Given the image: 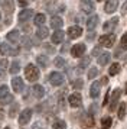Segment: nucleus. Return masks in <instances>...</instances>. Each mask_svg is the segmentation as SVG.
Returning <instances> with one entry per match:
<instances>
[{
    "instance_id": "nucleus-1",
    "label": "nucleus",
    "mask_w": 127,
    "mask_h": 129,
    "mask_svg": "<svg viewBox=\"0 0 127 129\" xmlns=\"http://www.w3.org/2000/svg\"><path fill=\"white\" fill-rule=\"evenodd\" d=\"M25 76H26V78H28L29 81H36L39 78V70L33 64H29L25 68Z\"/></svg>"
},
{
    "instance_id": "nucleus-2",
    "label": "nucleus",
    "mask_w": 127,
    "mask_h": 129,
    "mask_svg": "<svg viewBox=\"0 0 127 129\" xmlns=\"http://www.w3.org/2000/svg\"><path fill=\"white\" fill-rule=\"evenodd\" d=\"M115 42V35L114 34H107L103 35L100 38V47H105V48H111Z\"/></svg>"
},
{
    "instance_id": "nucleus-3",
    "label": "nucleus",
    "mask_w": 127,
    "mask_h": 129,
    "mask_svg": "<svg viewBox=\"0 0 127 129\" xmlns=\"http://www.w3.org/2000/svg\"><path fill=\"white\" fill-rule=\"evenodd\" d=\"M120 96H121V90L120 88H114L113 93H111V100H110V107H108L111 112H114L117 109V103L120 100Z\"/></svg>"
},
{
    "instance_id": "nucleus-4",
    "label": "nucleus",
    "mask_w": 127,
    "mask_h": 129,
    "mask_svg": "<svg viewBox=\"0 0 127 129\" xmlns=\"http://www.w3.org/2000/svg\"><path fill=\"white\" fill-rule=\"evenodd\" d=\"M85 49L87 48L84 44H77V45H74V47L71 48V55L75 57V58H80V57H82L85 54Z\"/></svg>"
},
{
    "instance_id": "nucleus-5",
    "label": "nucleus",
    "mask_w": 127,
    "mask_h": 129,
    "mask_svg": "<svg viewBox=\"0 0 127 129\" xmlns=\"http://www.w3.org/2000/svg\"><path fill=\"white\" fill-rule=\"evenodd\" d=\"M49 81H51L52 86H61L64 83V76L61 73L53 71V73H51V76H49Z\"/></svg>"
},
{
    "instance_id": "nucleus-6",
    "label": "nucleus",
    "mask_w": 127,
    "mask_h": 129,
    "mask_svg": "<svg viewBox=\"0 0 127 129\" xmlns=\"http://www.w3.org/2000/svg\"><path fill=\"white\" fill-rule=\"evenodd\" d=\"M68 102L72 107H80V106L82 105V97H81L80 93H72L68 97Z\"/></svg>"
},
{
    "instance_id": "nucleus-7",
    "label": "nucleus",
    "mask_w": 127,
    "mask_h": 129,
    "mask_svg": "<svg viewBox=\"0 0 127 129\" xmlns=\"http://www.w3.org/2000/svg\"><path fill=\"white\" fill-rule=\"evenodd\" d=\"M80 7L84 13H92L94 9H95V6H94V3H92L91 0H81Z\"/></svg>"
},
{
    "instance_id": "nucleus-8",
    "label": "nucleus",
    "mask_w": 127,
    "mask_h": 129,
    "mask_svg": "<svg viewBox=\"0 0 127 129\" xmlns=\"http://www.w3.org/2000/svg\"><path fill=\"white\" fill-rule=\"evenodd\" d=\"M81 125L84 128H91V126H94V117L91 115H88V113H82L81 115Z\"/></svg>"
},
{
    "instance_id": "nucleus-9",
    "label": "nucleus",
    "mask_w": 127,
    "mask_h": 129,
    "mask_svg": "<svg viewBox=\"0 0 127 129\" xmlns=\"http://www.w3.org/2000/svg\"><path fill=\"white\" fill-rule=\"evenodd\" d=\"M0 54L2 55H17L19 49H13L7 44H0Z\"/></svg>"
},
{
    "instance_id": "nucleus-10",
    "label": "nucleus",
    "mask_w": 127,
    "mask_h": 129,
    "mask_svg": "<svg viewBox=\"0 0 127 129\" xmlns=\"http://www.w3.org/2000/svg\"><path fill=\"white\" fill-rule=\"evenodd\" d=\"M32 117V109H25V110L19 115V123L20 125H26Z\"/></svg>"
},
{
    "instance_id": "nucleus-11",
    "label": "nucleus",
    "mask_w": 127,
    "mask_h": 129,
    "mask_svg": "<svg viewBox=\"0 0 127 129\" xmlns=\"http://www.w3.org/2000/svg\"><path fill=\"white\" fill-rule=\"evenodd\" d=\"M117 23H118V18H113V19H110V20H107V22L104 23L103 29L105 30V32H113L114 28L117 26Z\"/></svg>"
},
{
    "instance_id": "nucleus-12",
    "label": "nucleus",
    "mask_w": 127,
    "mask_h": 129,
    "mask_svg": "<svg viewBox=\"0 0 127 129\" xmlns=\"http://www.w3.org/2000/svg\"><path fill=\"white\" fill-rule=\"evenodd\" d=\"M117 6H118V2H117V0H107V2H105V6H104V12L113 13V12H115Z\"/></svg>"
},
{
    "instance_id": "nucleus-13",
    "label": "nucleus",
    "mask_w": 127,
    "mask_h": 129,
    "mask_svg": "<svg viewBox=\"0 0 127 129\" xmlns=\"http://www.w3.org/2000/svg\"><path fill=\"white\" fill-rule=\"evenodd\" d=\"M81 35H82V29H81L80 26H71L68 29V36L71 39H77Z\"/></svg>"
},
{
    "instance_id": "nucleus-14",
    "label": "nucleus",
    "mask_w": 127,
    "mask_h": 129,
    "mask_svg": "<svg viewBox=\"0 0 127 129\" xmlns=\"http://www.w3.org/2000/svg\"><path fill=\"white\" fill-rule=\"evenodd\" d=\"M12 87H13V90H15L16 93H20V91L23 90V87H25L23 80L22 78H19V77H15V78L12 80Z\"/></svg>"
},
{
    "instance_id": "nucleus-15",
    "label": "nucleus",
    "mask_w": 127,
    "mask_h": 129,
    "mask_svg": "<svg viewBox=\"0 0 127 129\" xmlns=\"http://www.w3.org/2000/svg\"><path fill=\"white\" fill-rule=\"evenodd\" d=\"M100 87H101V83H98V81H94L91 84V87H90V96H91L92 99H97L98 96H100Z\"/></svg>"
},
{
    "instance_id": "nucleus-16",
    "label": "nucleus",
    "mask_w": 127,
    "mask_h": 129,
    "mask_svg": "<svg viewBox=\"0 0 127 129\" xmlns=\"http://www.w3.org/2000/svg\"><path fill=\"white\" fill-rule=\"evenodd\" d=\"M32 15H33L32 9H23L22 12L19 13V20L20 22H26V20H29V19L32 18Z\"/></svg>"
},
{
    "instance_id": "nucleus-17",
    "label": "nucleus",
    "mask_w": 127,
    "mask_h": 129,
    "mask_svg": "<svg viewBox=\"0 0 127 129\" xmlns=\"http://www.w3.org/2000/svg\"><path fill=\"white\" fill-rule=\"evenodd\" d=\"M64 35H65V34H64L61 29L55 30L53 35H52V42H53V44H61V42L64 41Z\"/></svg>"
},
{
    "instance_id": "nucleus-18",
    "label": "nucleus",
    "mask_w": 127,
    "mask_h": 129,
    "mask_svg": "<svg viewBox=\"0 0 127 129\" xmlns=\"http://www.w3.org/2000/svg\"><path fill=\"white\" fill-rule=\"evenodd\" d=\"M62 25H64V20L59 16H53V18L51 19V26L53 28V29H61L62 28Z\"/></svg>"
},
{
    "instance_id": "nucleus-19",
    "label": "nucleus",
    "mask_w": 127,
    "mask_h": 129,
    "mask_svg": "<svg viewBox=\"0 0 127 129\" xmlns=\"http://www.w3.org/2000/svg\"><path fill=\"white\" fill-rule=\"evenodd\" d=\"M32 90H33L35 97H38V99H42V97L45 96V88L42 87V86H39V84H35Z\"/></svg>"
},
{
    "instance_id": "nucleus-20",
    "label": "nucleus",
    "mask_w": 127,
    "mask_h": 129,
    "mask_svg": "<svg viewBox=\"0 0 127 129\" xmlns=\"http://www.w3.org/2000/svg\"><path fill=\"white\" fill-rule=\"evenodd\" d=\"M97 23H98V16L94 15V16H91V18L87 20V28H88L90 30H92L95 26H97Z\"/></svg>"
},
{
    "instance_id": "nucleus-21",
    "label": "nucleus",
    "mask_w": 127,
    "mask_h": 129,
    "mask_svg": "<svg viewBox=\"0 0 127 129\" xmlns=\"http://www.w3.org/2000/svg\"><path fill=\"white\" fill-rule=\"evenodd\" d=\"M110 58H111V55H110L108 52H103L100 57H98V64L100 65H105V64H108V61Z\"/></svg>"
},
{
    "instance_id": "nucleus-22",
    "label": "nucleus",
    "mask_w": 127,
    "mask_h": 129,
    "mask_svg": "<svg viewBox=\"0 0 127 129\" xmlns=\"http://www.w3.org/2000/svg\"><path fill=\"white\" fill-rule=\"evenodd\" d=\"M7 41L10 42H17L19 41V30H12V32H9L7 34Z\"/></svg>"
},
{
    "instance_id": "nucleus-23",
    "label": "nucleus",
    "mask_w": 127,
    "mask_h": 129,
    "mask_svg": "<svg viewBox=\"0 0 127 129\" xmlns=\"http://www.w3.org/2000/svg\"><path fill=\"white\" fill-rule=\"evenodd\" d=\"M45 20H46V18H45L43 13H39V15L35 16V25H38V26H43Z\"/></svg>"
},
{
    "instance_id": "nucleus-24",
    "label": "nucleus",
    "mask_w": 127,
    "mask_h": 129,
    "mask_svg": "<svg viewBox=\"0 0 127 129\" xmlns=\"http://www.w3.org/2000/svg\"><path fill=\"white\" fill-rule=\"evenodd\" d=\"M36 35L39 36L40 39H45L46 36L49 35V30H48V28H45V26H40L39 28V30H38V34Z\"/></svg>"
},
{
    "instance_id": "nucleus-25",
    "label": "nucleus",
    "mask_w": 127,
    "mask_h": 129,
    "mask_svg": "<svg viewBox=\"0 0 127 129\" xmlns=\"http://www.w3.org/2000/svg\"><path fill=\"white\" fill-rule=\"evenodd\" d=\"M126 109H127V105L126 103H120V107H118V119H124L126 117Z\"/></svg>"
},
{
    "instance_id": "nucleus-26",
    "label": "nucleus",
    "mask_w": 127,
    "mask_h": 129,
    "mask_svg": "<svg viewBox=\"0 0 127 129\" xmlns=\"http://www.w3.org/2000/svg\"><path fill=\"white\" fill-rule=\"evenodd\" d=\"M111 123H113V120H111L110 116H105L101 119V126H103V129H108L111 126Z\"/></svg>"
},
{
    "instance_id": "nucleus-27",
    "label": "nucleus",
    "mask_w": 127,
    "mask_h": 129,
    "mask_svg": "<svg viewBox=\"0 0 127 129\" xmlns=\"http://www.w3.org/2000/svg\"><path fill=\"white\" fill-rule=\"evenodd\" d=\"M36 62H38L40 67H43V68H45V67H48V58H46L45 55H39V57L36 58Z\"/></svg>"
},
{
    "instance_id": "nucleus-28",
    "label": "nucleus",
    "mask_w": 127,
    "mask_h": 129,
    "mask_svg": "<svg viewBox=\"0 0 127 129\" xmlns=\"http://www.w3.org/2000/svg\"><path fill=\"white\" fill-rule=\"evenodd\" d=\"M110 76H115V74H118L120 73V64H117V62H114V64L110 67Z\"/></svg>"
},
{
    "instance_id": "nucleus-29",
    "label": "nucleus",
    "mask_w": 127,
    "mask_h": 129,
    "mask_svg": "<svg viewBox=\"0 0 127 129\" xmlns=\"http://www.w3.org/2000/svg\"><path fill=\"white\" fill-rule=\"evenodd\" d=\"M3 7H5V10L7 13H12V12H13V0H5Z\"/></svg>"
},
{
    "instance_id": "nucleus-30",
    "label": "nucleus",
    "mask_w": 127,
    "mask_h": 129,
    "mask_svg": "<svg viewBox=\"0 0 127 129\" xmlns=\"http://www.w3.org/2000/svg\"><path fill=\"white\" fill-rule=\"evenodd\" d=\"M97 76H98V70H97V68H95V67L90 68V71H88V78L92 80V78H95Z\"/></svg>"
},
{
    "instance_id": "nucleus-31",
    "label": "nucleus",
    "mask_w": 127,
    "mask_h": 129,
    "mask_svg": "<svg viewBox=\"0 0 127 129\" xmlns=\"http://www.w3.org/2000/svg\"><path fill=\"white\" fill-rule=\"evenodd\" d=\"M53 64H55V67H58V68H62L64 65H65V59L61 58V57H58V58H55Z\"/></svg>"
},
{
    "instance_id": "nucleus-32",
    "label": "nucleus",
    "mask_w": 127,
    "mask_h": 129,
    "mask_svg": "<svg viewBox=\"0 0 127 129\" xmlns=\"http://www.w3.org/2000/svg\"><path fill=\"white\" fill-rule=\"evenodd\" d=\"M19 70H20V64H19L17 61H15V62L10 65V73H12V74H16Z\"/></svg>"
},
{
    "instance_id": "nucleus-33",
    "label": "nucleus",
    "mask_w": 127,
    "mask_h": 129,
    "mask_svg": "<svg viewBox=\"0 0 127 129\" xmlns=\"http://www.w3.org/2000/svg\"><path fill=\"white\" fill-rule=\"evenodd\" d=\"M7 94H9V87L7 86H2L0 87V99H5Z\"/></svg>"
},
{
    "instance_id": "nucleus-34",
    "label": "nucleus",
    "mask_w": 127,
    "mask_h": 129,
    "mask_svg": "<svg viewBox=\"0 0 127 129\" xmlns=\"http://www.w3.org/2000/svg\"><path fill=\"white\" fill-rule=\"evenodd\" d=\"M91 62V57H84V58L81 59V62H80V67L81 68H85L87 65Z\"/></svg>"
},
{
    "instance_id": "nucleus-35",
    "label": "nucleus",
    "mask_w": 127,
    "mask_h": 129,
    "mask_svg": "<svg viewBox=\"0 0 127 129\" xmlns=\"http://www.w3.org/2000/svg\"><path fill=\"white\" fill-rule=\"evenodd\" d=\"M120 49H127V34L121 36V41H120Z\"/></svg>"
},
{
    "instance_id": "nucleus-36",
    "label": "nucleus",
    "mask_w": 127,
    "mask_h": 129,
    "mask_svg": "<svg viewBox=\"0 0 127 129\" xmlns=\"http://www.w3.org/2000/svg\"><path fill=\"white\" fill-rule=\"evenodd\" d=\"M53 128L55 129H65L67 128V123L64 122V120H58V122L53 123Z\"/></svg>"
},
{
    "instance_id": "nucleus-37",
    "label": "nucleus",
    "mask_w": 127,
    "mask_h": 129,
    "mask_svg": "<svg viewBox=\"0 0 127 129\" xmlns=\"http://www.w3.org/2000/svg\"><path fill=\"white\" fill-rule=\"evenodd\" d=\"M82 86H84V81L80 80V78H78V80H75V81L72 83V87H74V88H81Z\"/></svg>"
},
{
    "instance_id": "nucleus-38",
    "label": "nucleus",
    "mask_w": 127,
    "mask_h": 129,
    "mask_svg": "<svg viewBox=\"0 0 127 129\" xmlns=\"http://www.w3.org/2000/svg\"><path fill=\"white\" fill-rule=\"evenodd\" d=\"M7 65H9V62H7V59H0V71H3L7 68Z\"/></svg>"
},
{
    "instance_id": "nucleus-39",
    "label": "nucleus",
    "mask_w": 127,
    "mask_h": 129,
    "mask_svg": "<svg viewBox=\"0 0 127 129\" xmlns=\"http://www.w3.org/2000/svg\"><path fill=\"white\" fill-rule=\"evenodd\" d=\"M12 100H13V97H12L10 94H7L5 99H2V102H3V105H7V103H10Z\"/></svg>"
},
{
    "instance_id": "nucleus-40",
    "label": "nucleus",
    "mask_w": 127,
    "mask_h": 129,
    "mask_svg": "<svg viewBox=\"0 0 127 129\" xmlns=\"http://www.w3.org/2000/svg\"><path fill=\"white\" fill-rule=\"evenodd\" d=\"M92 55H98V57L101 55V49H100V47H97V48L92 49Z\"/></svg>"
},
{
    "instance_id": "nucleus-41",
    "label": "nucleus",
    "mask_w": 127,
    "mask_h": 129,
    "mask_svg": "<svg viewBox=\"0 0 127 129\" xmlns=\"http://www.w3.org/2000/svg\"><path fill=\"white\" fill-rule=\"evenodd\" d=\"M17 3H19L22 7H26V6H28V0H17Z\"/></svg>"
},
{
    "instance_id": "nucleus-42",
    "label": "nucleus",
    "mask_w": 127,
    "mask_h": 129,
    "mask_svg": "<svg viewBox=\"0 0 127 129\" xmlns=\"http://www.w3.org/2000/svg\"><path fill=\"white\" fill-rule=\"evenodd\" d=\"M121 13H123V15H126V13H127V2L124 3V6H123V10H121Z\"/></svg>"
},
{
    "instance_id": "nucleus-43",
    "label": "nucleus",
    "mask_w": 127,
    "mask_h": 129,
    "mask_svg": "<svg viewBox=\"0 0 127 129\" xmlns=\"http://www.w3.org/2000/svg\"><path fill=\"white\" fill-rule=\"evenodd\" d=\"M107 83H108V78L107 77H103L101 78V84H107Z\"/></svg>"
},
{
    "instance_id": "nucleus-44",
    "label": "nucleus",
    "mask_w": 127,
    "mask_h": 129,
    "mask_svg": "<svg viewBox=\"0 0 127 129\" xmlns=\"http://www.w3.org/2000/svg\"><path fill=\"white\" fill-rule=\"evenodd\" d=\"M94 36H95V32H94V34H90V35H88V39H92Z\"/></svg>"
},
{
    "instance_id": "nucleus-45",
    "label": "nucleus",
    "mask_w": 127,
    "mask_h": 129,
    "mask_svg": "<svg viewBox=\"0 0 127 129\" xmlns=\"http://www.w3.org/2000/svg\"><path fill=\"white\" fill-rule=\"evenodd\" d=\"M39 126H40V123H35V126H33V129H40Z\"/></svg>"
},
{
    "instance_id": "nucleus-46",
    "label": "nucleus",
    "mask_w": 127,
    "mask_h": 129,
    "mask_svg": "<svg viewBox=\"0 0 127 129\" xmlns=\"http://www.w3.org/2000/svg\"><path fill=\"white\" fill-rule=\"evenodd\" d=\"M126 93H127V83H126Z\"/></svg>"
},
{
    "instance_id": "nucleus-47",
    "label": "nucleus",
    "mask_w": 127,
    "mask_h": 129,
    "mask_svg": "<svg viewBox=\"0 0 127 129\" xmlns=\"http://www.w3.org/2000/svg\"><path fill=\"white\" fill-rule=\"evenodd\" d=\"M5 129H12V128H5Z\"/></svg>"
},
{
    "instance_id": "nucleus-48",
    "label": "nucleus",
    "mask_w": 127,
    "mask_h": 129,
    "mask_svg": "<svg viewBox=\"0 0 127 129\" xmlns=\"http://www.w3.org/2000/svg\"><path fill=\"white\" fill-rule=\"evenodd\" d=\"M126 64H127V58H126Z\"/></svg>"
},
{
    "instance_id": "nucleus-49",
    "label": "nucleus",
    "mask_w": 127,
    "mask_h": 129,
    "mask_svg": "<svg viewBox=\"0 0 127 129\" xmlns=\"http://www.w3.org/2000/svg\"><path fill=\"white\" fill-rule=\"evenodd\" d=\"M98 2H103V0H98Z\"/></svg>"
},
{
    "instance_id": "nucleus-50",
    "label": "nucleus",
    "mask_w": 127,
    "mask_h": 129,
    "mask_svg": "<svg viewBox=\"0 0 127 129\" xmlns=\"http://www.w3.org/2000/svg\"><path fill=\"white\" fill-rule=\"evenodd\" d=\"M0 18H2V15H0Z\"/></svg>"
}]
</instances>
